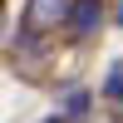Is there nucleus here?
Returning a JSON list of instances; mask_svg holds the SVG:
<instances>
[{
  "label": "nucleus",
  "mask_w": 123,
  "mask_h": 123,
  "mask_svg": "<svg viewBox=\"0 0 123 123\" xmlns=\"http://www.w3.org/2000/svg\"><path fill=\"white\" fill-rule=\"evenodd\" d=\"M74 0H25V35H49L54 25H69Z\"/></svg>",
  "instance_id": "f257e3e1"
},
{
  "label": "nucleus",
  "mask_w": 123,
  "mask_h": 123,
  "mask_svg": "<svg viewBox=\"0 0 123 123\" xmlns=\"http://www.w3.org/2000/svg\"><path fill=\"white\" fill-rule=\"evenodd\" d=\"M98 20H104V5H98V0H74V5H69V35L74 39L94 35Z\"/></svg>",
  "instance_id": "f03ea898"
},
{
  "label": "nucleus",
  "mask_w": 123,
  "mask_h": 123,
  "mask_svg": "<svg viewBox=\"0 0 123 123\" xmlns=\"http://www.w3.org/2000/svg\"><path fill=\"white\" fill-rule=\"evenodd\" d=\"M104 98H113V104H123V59L113 69H108V79H104Z\"/></svg>",
  "instance_id": "7ed1b4c3"
},
{
  "label": "nucleus",
  "mask_w": 123,
  "mask_h": 123,
  "mask_svg": "<svg viewBox=\"0 0 123 123\" xmlns=\"http://www.w3.org/2000/svg\"><path fill=\"white\" fill-rule=\"evenodd\" d=\"M79 113H89V94H69V108H64V118H79Z\"/></svg>",
  "instance_id": "20e7f679"
},
{
  "label": "nucleus",
  "mask_w": 123,
  "mask_h": 123,
  "mask_svg": "<svg viewBox=\"0 0 123 123\" xmlns=\"http://www.w3.org/2000/svg\"><path fill=\"white\" fill-rule=\"evenodd\" d=\"M113 25H123V0H118V20H113Z\"/></svg>",
  "instance_id": "39448f33"
},
{
  "label": "nucleus",
  "mask_w": 123,
  "mask_h": 123,
  "mask_svg": "<svg viewBox=\"0 0 123 123\" xmlns=\"http://www.w3.org/2000/svg\"><path fill=\"white\" fill-rule=\"evenodd\" d=\"M44 123H64V113H54V118H44Z\"/></svg>",
  "instance_id": "423d86ee"
}]
</instances>
